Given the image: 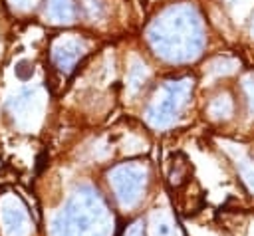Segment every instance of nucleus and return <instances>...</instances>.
Listing matches in <instances>:
<instances>
[{
  "mask_svg": "<svg viewBox=\"0 0 254 236\" xmlns=\"http://www.w3.org/2000/svg\"><path fill=\"white\" fill-rule=\"evenodd\" d=\"M30 73H32V67H30L28 61H20V63L16 65V75H18L20 79H26Z\"/></svg>",
  "mask_w": 254,
  "mask_h": 236,
  "instance_id": "f257e3e1",
  "label": "nucleus"
}]
</instances>
